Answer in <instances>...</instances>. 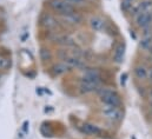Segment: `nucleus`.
Listing matches in <instances>:
<instances>
[{
  "label": "nucleus",
  "mask_w": 152,
  "mask_h": 139,
  "mask_svg": "<svg viewBox=\"0 0 152 139\" xmlns=\"http://www.w3.org/2000/svg\"><path fill=\"white\" fill-rule=\"evenodd\" d=\"M98 100L102 105L105 106H114V107H123V99L117 90L107 86H100L96 92Z\"/></svg>",
  "instance_id": "obj_1"
},
{
  "label": "nucleus",
  "mask_w": 152,
  "mask_h": 139,
  "mask_svg": "<svg viewBox=\"0 0 152 139\" xmlns=\"http://www.w3.org/2000/svg\"><path fill=\"white\" fill-rule=\"evenodd\" d=\"M150 10H152V0H138L132 6V8L130 10V12H129L127 15L130 18H133L137 14L143 13V12H146V11H150Z\"/></svg>",
  "instance_id": "obj_11"
},
{
  "label": "nucleus",
  "mask_w": 152,
  "mask_h": 139,
  "mask_svg": "<svg viewBox=\"0 0 152 139\" xmlns=\"http://www.w3.org/2000/svg\"><path fill=\"white\" fill-rule=\"evenodd\" d=\"M126 80H127V73L124 72V73L120 75V85H121V86H125Z\"/></svg>",
  "instance_id": "obj_21"
},
{
  "label": "nucleus",
  "mask_w": 152,
  "mask_h": 139,
  "mask_svg": "<svg viewBox=\"0 0 152 139\" xmlns=\"http://www.w3.org/2000/svg\"><path fill=\"white\" fill-rule=\"evenodd\" d=\"M21 130H23V132H24L25 135L28 133V130H30V121H28V120H25V121L23 123V127H21Z\"/></svg>",
  "instance_id": "obj_20"
},
{
  "label": "nucleus",
  "mask_w": 152,
  "mask_h": 139,
  "mask_svg": "<svg viewBox=\"0 0 152 139\" xmlns=\"http://www.w3.org/2000/svg\"><path fill=\"white\" fill-rule=\"evenodd\" d=\"M100 86H103V85H102V84H98V83L85 81V80L79 79V80H78V85H77V90L79 91V93H80V94L86 96V94L96 93Z\"/></svg>",
  "instance_id": "obj_9"
},
{
  "label": "nucleus",
  "mask_w": 152,
  "mask_h": 139,
  "mask_svg": "<svg viewBox=\"0 0 152 139\" xmlns=\"http://www.w3.org/2000/svg\"><path fill=\"white\" fill-rule=\"evenodd\" d=\"M125 50H126V46H125V42L124 41H119L113 48V56H112V59L115 64H123L124 61V58H125Z\"/></svg>",
  "instance_id": "obj_14"
},
{
  "label": "nucleus",
  "mask_w": 152,
  "mask_h": 139,
  "mask_svg": "<svg viewBox=\"0 0 152 139\" xmlns=\"http://www.w3.org/2000/svg\"><path fill=\"white\" fill-rule=\"evenodd\" d=\"M79 131H80L83 135H85V136L94 137V138L103 137V136H107L104 129H102L99 125H97V124H94V123H91V121H84V123L79 126Z\"/></svg>",
  "instance_id": "obj_6"
},
{
  "label": "nucleus",
  "mask_w": 152,
  "mask_h": 139,
  "mask_svg": "<svg viewBox=\"0 0 152 139\" xmlns=\"http://www.w3.org/2000/svg\"><path fill=\"white\" fill-rule=\"evenodd\" d=\"M100 114L104 119H106L110 123L119 124L124 119V111L121 107H114V106H105L102 105Z\"/></svg>",
  "instance_id": "obj_4"
},
{
  "label": "nucleus",
  "mask_w": 152,
  "mask_h": 139,
  "mask_svg": "<svg viewBox=\"0 0 152 139\" xmlns=\"http://www.w3.org/2000/svg\"><path fill=\"white\" fill-rule=\"evenodd\" d=\"M148 81L152 85V66L149 67V77H148Z\"/></svg>",
  "instance_id": "obj_22"
},
{
  "label": "nucleus",
  "mask_w": 152,
  "mask_h": 139,
  "mask_svg": "<svg viewBox=\"0 0 152 139\" xmlns=\"http://www.w3.org/2000/svg\"><path fill=\"white\" fill-rule=\"evenodd\" d=\"M138 0H121L120 1V10L123 11V13H125L126 15L129 14L130 10L132 8V6L137 2Z\"/></svg>",
  "instance_id": "obj_17"
},
{
  "label": "nucleus",
  "mask_w": 152,
  "mask_h": 139,
  "mask_svg": "<svg viewBox=\"0 0 152 139\" xmlns=\"http://www.w3.org/2000/svg\"><path fill=\"white\" fill-rule=\"evenodd\" d=\"M151 60H152V59H151Z\"/></svg>",
  "instance_id": "obj_28"
},
{
  "label": "nucleus",
  "mask_w": 152,
  "mask_h": 139,
  "mask_svg": "<svg viewBox=\"0 0 152 139\" xmlns=\"http://www.w3.org/2000/svg\"><path fill=\"white\" fill-rule=\"evenodd\" d=\"M148 98H149V103H150V107L152 108V87L149 91V94H148Z\"/></svg>",
  "instance_id": "obj_23"
},
{
  "label": "nucleus",
  "mask_w": 152,
  "mask_h": 139,
  "mask_svg": "<svg viewBox=\"0 0 152 139\" xmlns=\"http://www.w3.org/2000/svg\"><path fill=\"white\" fill-rule=\"evenodd\" d=\"M54 52L52 51V48L50 47L48 44H44L39 47V58H40V61L44 64V65H51L53 63V59H54Z\"/></svg>",
  "instance_id": "obj_12"
},
{
  "label": "nucleus",
  "mask_w": 152,
  "mask_h": 139,
  "mask_svg": "<svg viewBox=\"0 0 152 139\" xmlns=\"http://www.w3.org/2000/svg\"><path fill=\"white\" fill-rule=\"evenodd\" d=\"M88 27L93 31V32H103L106 29V20L104 17L99 15V14H92L87 20H86Z\"/></svg>",
  "instance_id": "obj_8"
},
{
  "label": "nucleus",
  "mask_w": 152,
  "mask_h": 139,
  "mask_svg": "<svg viewBox=\"0 0 152 139\" xmlns=\"http://www.w3.org/2000/svg\"><path fill=\"white\" fill-rule=\"evenodd\" d=\"M132 139H136V138H134V137H132Z\"/></svg>",
  "instance_id": "obj_26"
},
{
  "label": "nucleus",
  "mask_w": 152,
  "mask_h": 139,
  "mask_svg": "<svg viewBox=\"0 0 152 139\" xmlns=\"http://www.w3.org/2000/svg\"><path fill=\"white\" fill-rule=\"evenodd\" d=\"M0 79H1V73H0Z\"/></svg>",
  "instance_id": "obj_25"
},
{
  "label": "nucleus",
  "mask_w": 152,
  "mask_h": 139,
  "mask_svg": "<svg viewBox=\"0 0 152 139\" xmlns=\"http://www.w3.org/2000/svg\"><path fill=\"white\" fill-rule=\"evenodd\" d=\"M0 54H1V52H0Z\"/></svg>",
  "instance_id": "obj_27"
},
{
  "label": "nucleus",
  "mask_w": 152,
  "mask_h": 139,
  "mask_svg": "<svg viewBox=\"0 0 152 139\" xmlns=\"http://www.w3.org/2000/svg\"><path fill=\"white\" fill-rule=\"evenodd\" d=\"M132 23L138 30L152 26V10L137 14L136 17L132 18Z\"/></svg>",
  "instance_id": "obj_7"
},
{
  "label": "nucleus",
  "mask_w": 152,
  "mask_h": 139,
  "mask_svg": "<svg viewBox=\"0 0 152 139\" xmlns=\"http://www.w3.org/2000/svg\"><path fill=\"white\" fill-rule=\"evenodd\" d=\"M58 19H59L63 29H65L66 26L67 27H79V26L84 25V23H85V18L79 11L72 12L70 14L60 15V17H58Z\"/></svg>",
  "instance_id": "obj_5"
},
{
  "label": "nucleus",
  "mask_w": 152,
  "mask_h": 139,
  "mask_svg": "<svg viewBox=\"0 0 152 139\" xmlns=\"http://www.w3.org/2000/svg\"><path fill=\"white\" fill-rule=\"evenodd\" d=\"M12 58L6 56V54H0V73H4V72H8L10 70L12 69Z\"/></svg>",
  "instance_id": "obj_15"
},
{
  "label": "nucleus",
  "mask_w": 152,
  "mask_h": 139,
  "mask_svg": "<svg viewBox=\"0 0 152 139\" xmlns=\"http://www.w3.org/2000/svg\"><path fill=\"white\" fill-rule=\"evenodd\" d=\"M140 32V37H150L152 35V26H149V27H145V29H142L139 30Z\"/></svg>",
  "instance_id": "obj_19"
},
{
  "label": "nucleus",
  "mask_w": 152,
  "mask_h": 139,
  "mask_svg": "<svg viewBox=\"0 0 152 139\" xmlns=\"http://www.w3.org/2000/svg\"><path fill=\"white\" fill-rule=\"evenodd\" d=\"M39 27L42 32H58L63 31L61 24L56 14L52 12H42L39 17Z\"/></svg>",
  "instance_id": "obj_2"
},
{
  "label": "nucleus",
  "mask_w": 152,
  "mask_h": 139,
  "mask_svg": "<svg viewBox=\"0 0 152 139\" xmlns=\"http://www.w3.org/2000/svg\"><path fill=\"white\" fill-rule=\"evenodd\" d=\"M48 71H50V74L53 77V78H59V77H63L65 75L66 73L71 72V69L64 63V61H53L50 67H48Z\"/></svg>",
  "instance_id": "obj_10"
},
{
  "label": "nucleus",
  "mask_w": 152,
  "mask_h": 139,
  "mask_svg": "<svg viewBox=\"0 0 152 139\" xmlns=\"http://www.w3.org/2000/svg\"><path fill=\"white\" fill-rule=\"evenodd\" d=\"M46 6H47L48 11L52 12L53 14H56L57 17L70 14L72 12L79 11L73 5L69 4L66 0H47L46 1Z\"/></svg>",
  "instance_id": "obj_3"
},
{
  "label": "nucleus",
  "mask_w": 152,
  "mask_h": 139,
  "mask_svg": "<svg viewBox=\"0 0 152 139\" xmlns=\"http://www.w3.org/2000/svg\"><path fill=\"white\" fill-rule=\"evenodd\" d=\"M138 46L142 51L149 53L152 50V35H150V37H140Z\"/></svg>",
  "instance_id": "obj_16"
},
{
  "label": "nucleus",
  "mask_w": 152,
  "mask_h": 139,
  "mask_svg": "<svg viewBox=\"0 0 152 139\" xmlns=\"http://www.w3.org/2000/svg\"><path fill=\"white\" fill-rule=\"evenodd\" d=\"M69 4H71V5H73L76 8H85V7H87V6H90L91 5V2H92V0H66Z\"/></svg>",
  "instance_id": "obj_18"
},
{
  "label": "nucleus",
  "mask_w": 152,
  "mask_h": 139,
  "mask_svg": "<svg viewBox=\"0 0 152 139\" xmlns=\"http://www.w3.org/2000/svg\"><path fill=\"white\" fill-rule=\"evenodd\" d=\"M97 139H114L112 137H107V136H103V137H98Z\"/></svg>",
  "instance_id": "obj_24"
},
{
  "label": "nucleus",
  "mask_w": 152,
  "mask_h": 139,
  "mask_svg": "<svg viewBox=\"0 0 152 139\" xmlns=\"http://www.w3.org/2000/svg\"><path fill=\"white\" fill-rule=\"evenodd\" d=\"M133 77L139 83H146L149 77V67L142 63L133 66Z\"/></svg>",
  "instance_id": "obj_13"
}]
</instances>
